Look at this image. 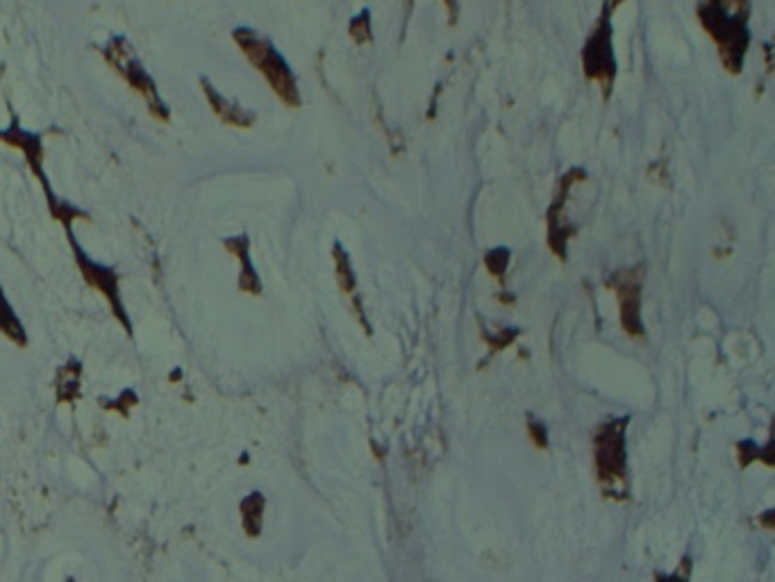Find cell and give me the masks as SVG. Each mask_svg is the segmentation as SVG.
<instances>
[{
  "label": "cell",
  "mask_w": 775,
  "mask_h": 582,
  "mask_svg": "<svg viewBox=\"0 0 775 582\" xmlns=\"http://www.w3.org/2000/svg\"><path fill=\"white\" fill-rule=\"evenodd\" d=\"M751 0H699V21L730 75H742L751 46Z\"/></svg>",
  "instance_id": "1"
},
{
  "label": "cell",
  "mask_w": 775,
  "mask_h": 582,
  "mask_svg": "<svg viewBox=\"0 0 775 582\" xmlns=\"http://www.w3.org/2000/svg\"><path fill=\"white\" fill-rule=\"evenodd\" d=\"M628 428L630 417H608L591 433L593 476L600 493L614 503L630 501V469H628Z\"/></svg>",
  "instance_id": "2"
},
{
  "label": "cell",
  "mask_w": 775,
  "mask_h": 582,
  "mask_svg": "<svg viewBox=\"0 0 775 582\" xmlns=\"http://www.w3.org/2000/svg\"><path fill=\"white\" fill-rule=\"evenodd\" d=\"M235 44L241 49L246 60L260 71V75L267 80V85L287 107L298 110L303 105L293 71L289 69L285 58L276 51V46L267 37L257 34L250 28H239L235 30Z\"/></svg>",
  "instance_id": "3"
},
{
  "label": "cell",
  "mask_w": 775,
  "mask_h": 582,
  "mask_svg": "<svg viewBox=\"0 0 775 582\" xmlns=\"http://www.w3.org/2000/svg\"><path fill=\"white\" fill-rule=\"evenodd\" d=\"M623 0H606L600 10V17L587 39V44L582 49V69L587 80L598 82L602 90V98H610L614 90V77H617V62H614V28H612V17L617 8Z\"/></svg>",
  "instance_id": "4"
},
{
  "label": "cell",
  "mask_w": 775,
  "mask_h": 582,
  "mask_svg": "<svg viewBox=\"0 0 775 582\" xmlns=\"http://www.w3.org/2000/svg\"><path fill=\"white\" fill-rule=\"evenodd\" d=\"M103 55H105L107 64L127 82V85L144 96L151 114L157 116L159 121H168V105L159 98L155 82L146 73L144 64L137 60L135 49L127 44L123 37H112L107 41V46L103 49Z\"/></svg>",
  "instance_id": "5"
},
{
  "label": "cell",
  "mask_w": 775,
  "mask_h": 582,
  "mask_svg": "<svg viewBox=\"0 0 775 582\" xmlns=\"http://www.w3.org/2000/svg\"><path fill=\"white\" fill-rule=\"evenodd\" d=\"M66 237H69V243H71V251H73V260H75V267L80 269V276L84 278V282H87L92 289H96L101 297H105L114 319L121 323V328L125 330V335L127 337H133V319L131 314H127L125 310V303L121 299V287H118V273L112 269V267H105L101 262H96L94 258H90V253L84 251V248L75 241L73 237V228H66Z\"/></svg>",
  "instance_id": "6"
},
{
  "label": "cell",
  "mask_w": 775,
  "mask_h": 582,
  "mask_svg": "<svg viewBox=\"0 0 775 582\" xmlns=\"http://www.w3.org/2000/svg\"><path fill=\"white\" fill-rule=\"evenodd\" d=\"M643 280H645V264L639 262L634 267L614 271L606 287L612 289L619 301V319L621 328L630 340L645 342V325L641 314V294H643Z\"/></svg>",
  "instance_id": "7"
},
{
  "label": "cell",
  "mask_w": 775,
  "mask_h": 582,
  "mask_svg": "<svg viewBox=\"0 0 775 582\" xmlns=\"http://www.w3.org/2000/svg\"><path fill=\"white\" fill-rule=\"evenodd\" d=\"M587 174L582 169H574L569 172L562 180H559L557 185V191H555V200L550 205V210H548V248L555 253V258L559 260H567V251H569V241L576 237V226H571L567 221V198L571 194V187L582 180Z\"/></svg>",
  "instance_id": "8"
},
{
  "label": "cell",
  "mask_w": 775,
  "mask_h": 582,
  "mask_svg": "<svg viewBox=\"0 0 775 582\" xmlns=\"http://www.w3.org/2000/svg\"><path fill=\"white\" fill-rule=\"evenodd\" d=\"M332 260H334V278L339 284V291L343 294V299L351 301L355 319L360 321L362 330L366 332V337H371V323H369V319L364 314V305L358 297V276H355V269H353L349 253L343 251V246L339 241L332 246Z\"/></svg>",
  "instance_id": "9"
},
{
  "label": "cell",
  "mask_w": 775,
  "mask_h": 582,
  "mask_svg": "<svg viewBox=\"0 0 775 582\" xmlns=\"http://www.w3.org/2000/svg\"><path fill=\"white\" fill-rule=\"evenodd\" d=\"M224 246H226V251L230 256H235L237 262H239V289L244 291V294L260 297L262 294V280H260V276H257V271L252 267L248 237L246 235L230 237V239L224 241Z\"/></svg>",
  "instance_id": "10"
},
{
  "label": "cell",
  "mask_w": 775,
  "mask_h": 582,
  "mask_svg": "<svg viewBox=\"0 0 775 582\" xmlns=\"http://www.w3.org/2000/svg\"><path fill=\"white\" fill-rule=\"evenodd\" d=\"M200 85L205 87V94H207V101H209L214 114H217L224 123H228V126H235V128H250L255 123L252 112L244 110L235 101H228L221 92H217L209 85V80H200Z\"/></svg>",
  "instance_id": "11"
},
{
  "label": "cell",
  "mask_w": 775,
  "mask_h": 582,
  "mask_svg": "<svg viewBox=\"0 0 775 582\" xmlns=\"http://www.w3.org/2000/svg\"><path fill=\"white\" fill-rule=\"evenodd\" d=\"M82 396V362L71 355L66 364L55 371V401L60 405L75 403Z\"/></svg>",
  "instance_id": "12"
},
{
  "label": "cell",
  "mask_w": 775,
  "mask_h": 582,
  "mask_svg": "<svg viewBox=\"0 0 775 582\" xmlns=\"http://www.w3.org/2000/svg\"><path fill=\"white\" fill-rule=\"evenodd\" d=\"M265 515H267V498L262 491H250L241 498L239 503V519L244 534L248 539H257L265 528Z\"/></svg>",
  "instance_id": "13"
},
{
  "label": "cell",
  "mask_w": 775,
  "mask_h": 582,
  "mask_svg": "<svg viewBox=\"0 0 775 582\" xmlns=\"http://www.w3.org/2000/svg\"><path fill=\"white\" fill-rule=\"evenodd\" d=\"M0 335L10 340L17 349H28V344H30L25 325H23L21 316L17 314V310L12 308L10 299L6 297L3 284H0Z\"/></svg>",
  "instance_id": "14"
},
{
  "label": "cell",
  "mask_w": 775,
  "mask_h": 582,
  "mask_svg": "<svg viewBox=\"0 0 775 582\" xmlns=\"http://www.w3.org/2000/svg\"><path fill=\"white\" fill-rule=\"evenodd\" d=\"M773 439L766 441V446H757L753 439H744L737 444V465L742 471H746L753 463H762L764 467L773 469L775 457H773Z\"/></svg>",
  "instance_id": "15"
},
{
  "label": "cell",
  "mask_w": 775,
  "mask_h": 582,
  "mask_svg": "<svg viewBox=\"0 0 775 582\" xmlns=\"http://www.w3.org/2000/svg\"><path fill=\"white\" fill-rule=\"evenodd\" d=\"M519 337H521V330H519V328H498V330L483 328V340H485V344L489 346V357H487V362H489L494 355H498L500 351L509 349Z\"/></svg>",
  "instance_id": "16"
},
{
  "label": "cell",
  "mask_w": 775,
  "mask_h": 582,
  "mask_svg": "<svg viewBox=\"0 0 775 582\" xmlns=\"http://www.w3.org/2000/svg\"><path fill=\"white\" fill-rule=\"evenodd\" d=\"M485 267L492 273V278H496L503 287H505V273H507V264H509V248H492V251L485 256Z\"/></svg>",
  "instance_id": "17"
},
{
  "label": "cell",
  "mask_w": 775,
  "mask_h": 582,
  "mask_svg": "<svg viewBox=\"0 0 775 582\" xmlns=\"http://www.w3.org/2000/svg\"><path fill=\"white\" fill-rule=\"evenodd\" d=\"M99 403H101V407H103V409L118 412L121 417H127V414H131V409H133V407L140 403V396H137V392H135V389H123V392H121V396H118V398H114L112 403H107L105 398H101Z\"/></svg>",
  "instance_id": "18"
},
{
  "label": "cell",
  "mask_w": 775,
  "mask_h": 582,
  "mask_svg": "<svg viewBox=\"0 0 775 582\" xmlns=\"http://www.w3.org/2000/svg\"><path fill=\"white\" fill-rule=\"evenodd\" d=\"M692 571H694L692 555H682V560H680V564L675 567L673 573L658 571L653 582H692Z\"/></svg>",
  "instance_id": "19"
},
{
  "label": "cell",
  "mask_w": 775,
  "mask_h": 582,
  "mask_svg": "<svg viewBox=\"0 0 775 582\" xmlns=\"http://www.w3.org/2000/svg\"><path fill=\"white\" fill-rule=\"evenodd\" d=\"M349 32L353 37L355 44H369V41L373 39V28H371V12L369 10H362L360 17H355L349 25Z\"/></svg>",
  "instance_id": "20"
},
{
  "label": "cell",
  "mask_w": 775,
  "mask_h": 582,
  "mask_svg": "<svg viewBox=\"0 0 775 582\" xmlns=\"http://www.w3.org/2000/svg\"><path fill=\"white\" fill-rule=\"evenodd\" d=\"M528 435L533 439V444L539 448V450H548V430L544 426V422L535 419L533 414H528Z\"/></svg>",
  "instance_id": "21"
},
{
  "label": "cell",
  "mask_w": 775,
  "mask_h": 582,
  "mask_svg": "<svg viewBox=\"0 0 775 582\" xmlns=\"http://www.w3.org/2000/svg\"><path fill=\"white\" fill-rule=\"evenodd\" d=\"M442 3L448 8V14H451V23L455 25L457 17H459V6H457V0H442Z\"/></svg>",
  "instance_id": "22"
},
{
  "label": "cell",
  "mask_w": 775,
  "mask_h": 582,
  "mask_svg": "<svg viewBox=\"0 0 775 582\" xmlns=\"http://www.w3.org/2000/svg\"><path fill=\"white\" fill-rule=\"evenodd\" d=\"M771 519H773V510H766L764 517H757V521H762L766 530H773V521Z\"/></svg>",
  "instance_id": "23"
},
{
  "label": "cell",
  "mask_w": 775,
  "mask_h": 582,
  "mask_svg": "<svg viewBox=\"0 0 775 582\" xmlns=\"http://www.w3.org/2000/svg\"><path fill=\"white\" fill-rule=\"evenodd\" d=\"M66 582H78V580H75V578H71V575H69V578H66Z\"/></svg>",
  "instance_id": "24"
}]
</instances>
